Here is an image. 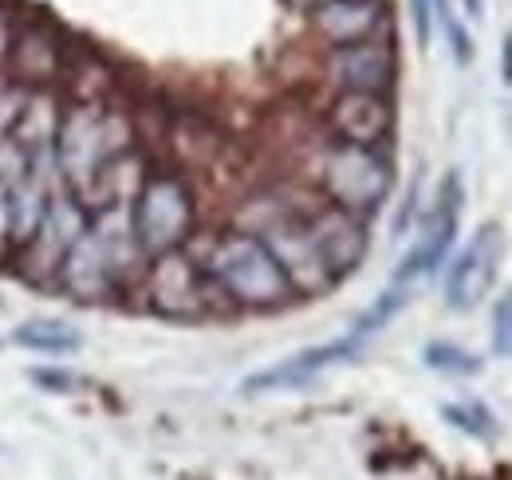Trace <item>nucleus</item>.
Returning <instances> with one entry per match:
<instances>
[{
    "mask_svg": "<svg viewBox=\"0 0 512 480\" xmlns=\"http://www.w3.org/2000/svg\"><path fill=\"white\" fill-rule=\"evenodd\" d=\"M12 343L24 347V351H36V355H52V359L75 355L83 347L79 331L60 323V319H32V323H24V327L12 331Z\"/></svg>",
    "mask_w": 512,
    "mask_h": 480,
    "instance_id": "17",
    "label": "nucleus"
},
{
    "mask_svg": "<svg viewBox=\"0 0 512 480\" xmlns=\"http://www.w3.org/2000/svg\"><path fill=\"white\" fill-rule=\"evenodd\" d=\"M130 150H134V126L123 111L99 99H83L60 115L52 154H56V174L75 201H83L95 178Z\"/></svg>",
    "mask_w": 512,
    "mask_h": 480,
    "instance_id": "2",
    "label": "nucleus"
},
{
    "mask_svg": "<svg viewBox=\"0 0 512 480\" xmlns=\"http://www.w3.org/2000/svg\"><path fill=\"white\" fill-rule=\"evenodd\" d=\"M142 296L150 303V311H158L162 319H201L213 311L221 292L205 276L201 260L190 256V248H174L146 264Z\"/></svg>",
    "mask_w": 512,
    "mask_h": 480,
    "instance_id": "6",
    "label": "nucleus"
},
{
    "mask_svg": "<svg viewBox=\"0 0 512 480\" xmlns=\"http://www.w3.org/2000/svg\"><path fill=\"white\" fill-rule=\"evenodd\" d=\"M493 351L501 359H512V292L501 296L497 311H493Z\"/></svg>",
    "mask_w": 512,
    "mask_h": 480,
    "instance_id": "21",
    "label": "nucleus"
},
{
    "mask_svg": "<svg viewBox=\"0 0 512 480\" xmlns=\"http://www.w3.org/2000/svg\"><path fill=\"white\" fill-rule=\"evenodd\" d=\"M134 201H115L99 213H91L87 233L75 240L67 260L56 272V288L79 303L111 300L127 288L130 280H142L146 256L134 240V221H130Z\"/></svg>",
    "mask_w": 512,
    "mask_h": 480,
    "instance_id": "1",
    "label": "nucleus"
},
{
    "mask_svg": "<svg viewBox=\"0 0 512 480\" xmlns=\"http://www.w3.org/2000/svg\"><path fill=\"white\" fill-rule=\"evenodd\" d=\"M130 221H134V240L146 260L186 248L193 237V221H197L190 185L178 174H150L130 205Z\"/></svg>",
    "mask_w": 512,
    "mask_h": 480,
    "instance_id": "5",
    "label": "nucleus"
},
{
    "mask_svg": "<svg viewBox=\"0 0 512 480\" xmlns=\"http://www.w3.org/2000/svg\"><path fill=\"white\" fill-rule=\"evenodd\" d=\"M434 4V20L446 28V40L449 48H453V60L457 63H469L473 60V44H469V36H465V28H461V20L453 16V8H449V0H430Z\"/></svg>",
    "mask_w": 512,
    "mask_h": 480,
    "instance_id": "20",
    "label": "nucleus"
},
{
    "mask_svg": "<svg viewBox=\"0 0 512 480\" xmlns=\"http://www.w3.org/2000/svg\"><path fill=\"white\" fill-rule=\"evenodd\" d=\"M316 181H320L327 205L367 217L390 197L394 170H390L383 150L331 142V146H323L320 162H316Z\"/></svg>",
    "mask_w": 512,
    "mask_h": 480,
    "instance_id": "4",
    "label": "nucleus"
},
{
    "mask_svg": "<svg viewBox=\"0 0 512 480\" xmlns=\"http://www.w3.org/2000/svg\"><path fill=\"white\" fill-rule=\"evenodd\" d=\"M312 28L327 48L386 40V0H323L312 8Z\"/></svg>",
    "mask_w": 512,
    "mask_h": 480,
    "instance_id": "13",
    "label": "nucleus"
},
{
    "mask_svg": "<svg viewBox=\"0 0 512 480\" xmlns=\"http://www.w3.org/2000/svg\"><path fill=\"white\" fill-rule=\"evenodd\" d=\"M32 382L36 386H48V390H71L75 386V374H67V370H32Z\"/></svg>",
    "mask_w": 512,
    "mask_h": 480,
    "instance_id": "26",
    "label": "nucleus"
},
{
    "mask_svg": "<svg viewBox=\"0 0 512 480\" xmlns=\"http://www.w3.org/2000/svg\"><path fill=\"white\" fill-rule=\"evenodd\" d=\"M363 339L347 335V339H331L323 347H308L292 359L276 362L268 370H256L245 378V394H264V390H296V386H308L312 378H320L327 366H339V362H351L359 355Z\"/></svg>",
    "mask_w": 512,
    "mask_h": 480,
    "instance_id": "14",
    "label": "nucleus"
},
{
    "mask_svg": "<svg viewBox=\"0 0 512 480\" xmlns=\"http://www.w3.org/2000/svg\"><path fill=\"white\" fill-rule=\"evenodd\" d=\"M0 307H4V303H0Z\"/></svg>",
    "mask_w": 512,
    "mask_h": 480,
    "instance_id": "30",
    "label": "nucleus"
},
{
    "mask_svg": "<svg viewBox=\"0 0 512 480\" xmlns=\"http://www.w3.org/2000/svg\"><path fill=\"white\" fill-rule=\"evenodd\" d=\"M465 8H469V16H473V20H477V16H481V12H485V0H465Z\"/></svg>",
    "mask_w": 512,
    "mask_h": 480,
    "instance_id": "28",
    "label": "nucleus"
},
{
    "mask_svg": "<svg viewBox=\"0 0 512 480\" xmlns=\"http://www.w3.org/2000/svg\"><path fill=\"white\" fill-rule=\"evenodd\" d=\"M16 16L8 8H0V67L12 60V48H16Z\"/></svg>",
    "mask_w": 512,
    "mask_h": 480,
    "instance_id": "25",
    "label": "nucleus"
},
{
    "mask_svg": "<svg viewBox=\"0 0 512 480\" xmlns=\"http://www.w3.org/2000/svg\"><path fill=\"white\" fill-rule=\"evenodd\" d=\"M12 67L20 79H52L60 71V52H56V40L48 28H20L16 32V48H12Z\"/></svg>",
    "mask_w": 512,
    "mask_h": 480,
    "instance_id": "16",
    "label": "nucleus"
},
{
    "mask_svg": "<svg viewBox=\"0 0 512 480\" xmlns=\"http://www.w3.org/2000/svg\"><path fill=\"white\" fill-rule=\"evenodd\" d=\"M406 303H410V284H390L383 296H379V300L371 303V307L355 319V331H351V335H355V339H367V335L383 331L386 323H390Z\"/></svg>",
    "mask_w": 512,
    "mask_h": 480,
    "instance_id": "18",
    "label": "nucleus"
},
{
    "mask_svg": "<svg viewBox=\"0 0 512 480\" xmlns=\"http://www.w3.org/2000/svg\"><path fill=\"white\" fill-rule=\"evenodd\" d=\"M87 225H91V213L67 193L64 185H56L52 205H48L40 229L32 233V240H28L16 256H12V260H16V276H20L24 284H32V288L56 284L60 264L67 260V252L75 248V240L87 233Z\"/></svg>",
    "mask_w": 512,
    "mask_h": 480,
    "instance_id": "7",
    "label": "nucleus"
},
{
    "mask_svg": "<svg viewBox=\"0 0 512 480\" xmlns=\"http://www.w3.org/2000/svg\"><path fill=\"white\" fill-rule=\"evenodd\" d=\"M201 268L225 300L249 307V311H272V307L292 303V296H296L284 268L268 252V244L253 233H241V229L221 233L213 240Z\"/></svg>",
    "mask_w": 512,
    "mask_h": 480,
    "instance_id": "3",
    "label": "nucleus"
},
{
    "mask_svg": "<svg viewBox=\"0 0 512 480\" xmlns=\"http://www.w3.org/2000/svg\"><path fill=\"white\" fill-rule=\"evenodd\" d=\"M60 115H64V111H60V99L48 95V91H40V87H32V91H28V103H24V111H20V119H16L8 138H12L28 158L48 154V150L56 146Z\"/></svg>",
    "mask_w": 512,
    "mask_h": 480,
    "instance_id": "15",
    "label": "nucleus"
},
{
    "mask_svg": "<svg viewBox=\"0 0 512 480\" xmlns=\"http://www.w3.org/2000/svg\"><path fill=\"white\" fill-rule=\"evenodd\" d=\"M457 221H461V178L449 174L438 189V201L434 209L426 213L422 229H418V240L414 248L402 256V264L394 268V280L390 284H414L418 276H430L442 260H446L449 244L457 237Z\"/></svg>",
    "mask_w": 512,
    "mask_h": 480,
    "instance_id": "9",
    "label": "nucleus"
},
{
    "mask_svg": "<svg viewBox=\"0 0 512 480\" xmlns=\"http://www.w3.org/2000/svg\"><path fill=\"white\" fill-rule=\"evenodd\" d=\"M16 256L12 244V217H8V185H0V264Z\"/></svg>",
    "mask_w": 512,
    "mask_h": 480,
    "instance_id": "24",
    "label": "nucleus"
},
{
    "mask_svg": "<svg viewBox=\"0 0 512 480\" xmlns=\"http://www.w3.org/2000/svg\"><path fill=\"white\" fill-rule=\"evenodd\" d=\"M410 16H414L418 44L430 48V40H434V4H430V0H410Z\"/></svg>",
    "mask_w": 512,
    "mask_h": 480,
    "instance_id": "23",
    "label": "nucleus"
},
{
    "mask_svg": "<svg viewBox=\"0 0 512 480\" xmlns=\"http://www.w3.org/2000/svg\"><path fill=\"white\" fill-rule=\"evenodd\" d=\"M316 4H323V0H316Z\"/></svg>",
    "mask_w": 512,
    "mask_h": 480,
    "instance_id": "29",
    "label": "nucleus"
},
{
    "mask_svg": "<svg viewBox=\"0 0 512 480\" xmlns=\"http://www.w3.org/2000/svg\"><path fill=\"white\" fill-rule=\"evenodd\" d=\"M505 260V233L497 221H485L469 244L457 252L446 276V303L453 311H473L477 303L489 296L497 272Z\"/></svg>",
    "mask_w": 512,
    "mask_h": 480,
    "instance_id": "8",
    "label": "nucleus"
},
{
    "mask_svg": "<svg viewBox=\"0 0 512 480\" xmlns=\"http://www.w3.org/2000/svg\"><path fill=\"white\" fill-rule=\"evenodd\" d=\"M422 359H426V366H434V370H442V374H477V370H481V362L473 359L469 351L453 347V343H430V347L422 351Z\"/></svg>",
    "mask_w": 512,
    "mask_h": 480,
    "instance_id": "19",
    "label": "nucleus"
},
{
    "mask_svg": "<svg viewBox=\"0 0 512 480\" xmlns=\"http://www.w3.org/2000/svg\"><path fill=\"white\" fill-rule=\"evenodd\" d=\"M446 418L457 425V429H465V433H473V437H493V425H485V421H493L481 406H446Z\"/></svg>",
    "mask_w": 512,
    "mask_h": 480,
    "instance_id": "22",
    "label": "nucleus"
},
{
    "mask_svg": "<svg viewBox=\"0 0 512 480\" xmlns=\"http://www.w3.org/2000/svg\"><path fill=\"white\" fill-rule=\"evenodd\" d=\"M505 79L512 83V36L505 40Z\"/></svg>",
    "mask_w": 512,
    "mask_h": 480,
    "instance_id": "27",
    "label": "nucleus"
},
{
    "mask_svg": "<svg viewBox=\"0 0 512 480\" xmlns=\"http://www.w3.org/2000/svg\"><path fill=\"white\" fill-rule=\"evenodd\" d=\"M327 130L335 134V142L379 150L386 138H390V130H394V107H390L386 95H355V91H343V95H335V103L327 107Z\"/></svg>",
    "mask_w": 512,
    "mask_h": 480,
    "instance_id": "12",
    "label": "nucleus"
},
{
    "mask_svg": "<svg viewBox=\"0 0 512 480\" xmlns=\"http://www.w3.org/2000/svg\"><path fill=\"white\" fill-rule=\"evenodd\" d=\"M0 185H4V181H0Z\"/></svg>",
    "mask_w": 512,
    "mask_h": 480,
    "instance_id": "31",
    "label": "nucleus"
},
{
    "mask_svg": "<svg viewBox=\"0 0 512 480\" xmlns=\"http://www.w3.org/2000/svg\"><path fill=\"white\" fill-rule=\"evenodd\" d=\"M323 79L343 95H390L398 79V56L386 40H367L351 48H331L323 60Z\"/></svg>",
    "mask_w": 512,
    "mask_h": 480,
    "instance_id": "10",
    "label": "nucleus"
},
{
    "mask_svg": "<svg viewBox=\"0 0 512 480\" xmlns=\"http://www.w3.org/2000/svg\"><path fill=\"white\" fill-rule=\"evenodd\" d=\"M308 233L316 240V248H320L327 272L335 276V284H339L343 276H351V272L363 264L367 244H371L367 221L355 217V213H347V209H339V205H320V209H312V213H308Z\"/></svg>",
    "mask_w": 512,
    "mask_h": 480,
    "instance_id": "11",
    "label": "nucleus"
}]
</instances>
